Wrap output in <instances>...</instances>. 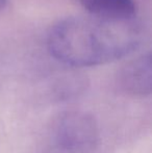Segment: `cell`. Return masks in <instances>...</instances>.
Wrapping results in <instances>:
<instances>
[{"mask_svg":"<svg viewBox=\"0 0 152 153\" xmlns=\"http://www.w3.org/2000/svg\"><path fill=\"white\" fill-rule=\"evenodd\" d=\"M142 28L136 19L108 20L71 17L50 29L47 45L51 55L72 67H94L127 56L140 46Z\"/></svg>","mask_w":152,"mask_h":153,"instance_id":"1","label":"cell"},{"mask_svg":"<svg viewBox=\"0 0 152 153\" xmlns=\"http://www.w3.org/2000/svg\"><path fill=\"white\" fill-rule=\"evenodd\" d=\"M99 142V127L91 114L68 111L49 125L44 153H96Z\"/></svg>","mask_w":152,"mask_h":153,"instance_id":"2","label":"cell"},{"mask_svg":"<svg viewBox=\"0 0 152 153\" xmlns=\"http://www.w3.org/2000/svg\"><path fill=\"white\" fill-rule=\"evenodd\" d=\"M121 90L132 96L150 95L152 88V66L150 53L141 55L122 67L118 74Z\"/></svg>","mask_w":152,"mask_h":153,"instance_id":"3","label":"cell"},{"mask_svg":"<svg viewBox=\"0 0 152 153\" xmlns=\"http://www.w3.org/2000/svg\"><path fill=\"white\" fill-rule=\"evenodd\" d=\"M89 15L108 20L136 19L134 0H78Z\"/></svg>","mask_w":152,"mask_h":153,"instance_id":"4","label":"cell"},{"mask_svg":"<svg viewBox=\"0 0 152 153\" xmlns=\"http://www.w3.org/2000/svg\"><path fill=\"white\" fill-rule=\"evenodd\" d=\"M6 1H7V0H0V10H1V8H3L4 6H5Z\"/></svg>","mask_w":152,"mask_h":153,"instance_id":"5","label":"cell"}]
</instances>
